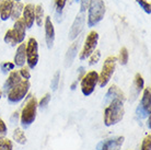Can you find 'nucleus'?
<instances>
[{
    "instance_id": "c85d7f7f",
    "label": "nucleus",
    "mask_w": 151,
    "mask_h": 150,
    "mask_svg": "<svg viewBox=\"0 0 151 150\" xmlns=\"http://www.w3.org/2000/svg\"><path fill=\"white\" fill-rule=\"evenodd\" d=\"M67 4V0H56L55 1V6H56V13L59 17L61 15V12L64 10L65 6Z\"/></svg>"
},
{
    "instance_id": "4468645a",
    "label": "nucleus",
    "mask_w": 151,
    "mask_h": 150,
    "mask_svg": "<svg viewBox=\"0 0 151 150\" xmlns=\"http://www.w3.org/2000/svg\"><path fill=\"white\" fill-rule=\"evenodd\" d=\"M44 30H45V42L48 48H52L55 42V29L50 17H46L44 20Z\"/></svg>"
},
{
    "instance_id": "ea45409f",
    "label": "nucleus",
    "mask_w": 151,
    "mask_h": 150,
    "mask_svg": "<svg viewBox=\"0 0 151 150\" xmlns=\"http://www.w3.org/2000/svg\"><path fill=\"white\" fill-rule=\"evenodd\" d=\"M0 9H1V1H0Z\"/></svg>"
},
{
    "instance_id": "473e14b6",
    "label": "nucleus",
    "mask_w": 151,
    "mask_h": 150,
    "mask_svg": "<svg viewBox=\"0 0 151 150\" xmlns=\"http://www.w3.org/2000/svg\"><path fill=\"white\" fill-rule=\"evenodd\" d=\"M30 68L29 67H21V69L19 70L20 72V76H21V78L22 79H25V80H29V79L31 78V72L30 70H29Z\"/></svg>"
},
{
    "instance_id": "bb28decb",
    "label": "nucleus",
    "mask_w": 151,
    "mask_h": 150,
    "mask_svg": "<svg viewBox=\"0 0 151 150\" xmlns=\"http://www.w3.org/2000/svg\"><path fill=\"white\" fill-rule=\"evenodd\" d=\"M59 80H60V71L58 70V71L55 72L53 79H52V81H50V89L53 91L57 90V88L59 86Z\"/></svg>"
},
{
    "instance_id": "f3484780",
    "label": "nucleus",
    "mask_w": 151,
    "mask_h": 150,
    "mask_svg": "<svg viewBox=\"0 0 151 150\" xmlns=\"http://www.w3.org/2000/svg\"><path fill=\"white\" fill-rule=\"evenodd\" d=\"M79 47H80V42L76 41L73 42L70 47L67 50V54H66V57H65V66L68 68L70 67L73 63L75 58L78 55V52H79Z\"/></svg>"
},
{
    "instance_id": "58836bf2",
    "label": "nucleus",
    "mask_w": 151,
    "mask_h": 150,
    "mask_svg": "<svg viewBox=\"0 0 151 150\" xmlns=\"http://www.w3.org/2000/svg\"><path fill=\"white\" fill-rule=\"evenodd\" d=\"M1 97H2V92H1V90H0V100H1Z\"/></svg>"
},
{
    "instance_id": "7c9ffc66",
    "label": "nucleus",
    "mask_w": 151,
    "mask_h": 150,
    "mask_svg": "<svg viewBox=\"0 0 151 150\" xmlns=\"http://www.w3.org/2000/svg\"><path fill=\"white\" fill-rule=\"evenodd\" d=\"M49 101H50V94L49 93H46L43 98L41 99V101H40V103L37 104V106H40L41 109H45L46 106L48 105Z\"/></svg>"
},
{
    "instance_id": "b1692460",
    "label": "nucleus",
    "mask_w": 151,
    "mask_h": 150,
    "mask_svg": "<svg viewBox=\"0 0 151 150\" xmlns=\"http://www.w3.org/2000/svg\"><path fill=\"white\" fill-rule=\"evenodd\" d=\"M128 59H129L128 49L126 48V47H122L121 50H119V56H118L117 60L119 61L121 65L125 66V65H127V63H128Z\"/></svg>"
},
{
    "instance_id": "c756f323",
    "label": "nucleus",
    "mask_w": 151,
    "mask_h": 150,
    "mask_svg": "<svg viewBox=\"0 0 151 150\" xmlns=\"http://www.w3.org/2000/svg\"><path fill=\"white\" fill-rule=\"evenodd\" d=\"M140 150H151V135L150 134H148L144 138Z\"/></svg>"
},
{
    "instance_id": "ddd939ff",
    "label": "nucleus",
    "mask_w": 151,
    "mask_h": 150,
    "mask_svg": "<svg viewBox=\"0 0 151 150\" xmlns=\"http://www.w3.org/2000/svg\"><path fill=\"white\" fill-rule=\"evenodd\" d=\"M22 21L24 22L27 29H31L35 23V6L27 4L24 6L22 11Z\"/></svg>"
},
{
    "instance_id": "4c0bfd02",
    "label": "nucleus",
    "mask_w": 151,
    "mask_h": 150,
    "mask_svg": "<svg viewBox=\"0 0 151 150\" xmlns=\"http://www.w3.org/2000/svg\"><path fill=\"white\" fill-rule=\"evenodd\" d=\"M150 120H151V117L150 116H148V122H147V126H148V128L150 129Z\"/></svg>"
},
{
    "instance_id": "9d476101",
    "label": "nucleus",
    "mask_w": 151,
    "mask_h": 150,
    "mask_svg": "<svg viewBox=\"0 0 151 150\" xmlns=\"http://www.w3.org/2000/svg\"><path fill=\"white\" fill-rule=\"evenodd\" d=\"M151 112V90L150 88H145L144 93L140 100V104L136 110V114L139 118H146L150 116Z\"/></svg>"
},
{
    "instance_id": "1a4fd4ad",
    "label": "nucleus",
    "mask_w": 151,
    "mask_h": 150,
    "mask_svg": "<svg viewBox=\"0 0 151 150\" xmlns=\"http://www.w3.org/2000/svg\"><path fill=\"white\" fill-rule=\"evenodd\" d=\"M27 53V64L30 69L36 67L38 63V44L34 38H30L25 44Z\"/></svg>"
},
{
    "instance_id": "72a5a7b5",
    "label": "nucleus",
    "mask_w": 151,
    "mask_h": 150,
    "mask_svg": "<svg viewBox=\"0 0 151 150\" xmlns=\"http://www.w3.org/2000/svg\"><path fill=\"white\" fill-rule=\"evenodd\" d=\"M8 131V127L2 118H0V135H4Z\"/></svg>"
},
{
    "instance_id": "f704fd0d",
    "label": "nucleus",
    "mask_w": 151,
    "mask_h": 150,
    "mask_svg": "<svg viewBox=\"0 0 151 150\" xmlns=\"http://www.w3.org/2000/svg\"><path fill=\"white\" fill-rule=\"evenodd\" d=\"M89 1H90V0H80V10H81L82 13L88 9Z\"/></svg>"
},
{
    "instance_id": "2eb2a0df",
    "label": "nucleus",
    "mask_w": 151,
    "mask_h": 150,
    "mask_svg": "<svg viewBox=\"0 0 151 150\" xmlns=\"http://www.w3.org/2000/svg\"><path fill=\"white\" fill-rule=\"evenodd\" d=\"M25 43L23 42L21 44H19V46L17 47L14 54V59H13V64L17 67H23L25 63H27V53H25Z\"/></svg>"
},
{
    "instance_id": "6ab92c4d",
    "label": "nucleus",
    "mask_w": 151,
    "mask_h": 150,
    "mask_svg": "<svg viewBox=\"0 0 151 150\" xmlns=\"http://www.w3.org/2000/svg\"><path fill=\"white\" fill-rule=\"evenodd\" d=\"M114 99H121V100L125 101L124 92L116 84H113V86L110 87V89H109V91H107V93L105 95V99H104V103H109Z\"/></svg>"
},
{
    "instance_id": "412c9836",
    "label": "nucleus",
    "mask_w": 151,
    "mask_h": 150,
    "mask_svg": "<svg viewBox=\"0 0 151 150\" xmlns=\"http://www.w3.org/2000/svg\"><path fill=\"white\" fill-rule=\"evenodd\" d=\"M45 20V14H44V9L42 7V4L35 6V23L38 26H42L44 24Z\"/></svg>"
},
{
    "instance_id": "f03ea898",
    "label": "nucleus",
    "mask_w": 151,
    "mask_h": 150,
    "mask_svg": "<svg viewBox=\"0 0 151 150\" xmlns=\"http://www.w3.org/2000/svg\"><path fill=\"white\" fill-rule=\"evenodd\" d=\"M25 35H27V26H25L24 22L22 21V19L20 18V19L14 21L13 27L6 32L4 41V43L10 44L12 46L17 45V44L19 45V44L24 42Z\"/></svg>"
},
{
    "instance_id": "9b49d317",
    "label": "nucleus",
    "mask_w": 151,
    "mask_h": 150,
    "mask_svg": "<svg viewBox=\"0 0 151 150\" xmlns=\"http://www.w3.org/2000/svg\"><path fill=\"white\" fill-rule=\"evenodd\" d=\"M124 141V136H116L113 138L106 139L99 144L98 150H121Z\"/></svg>"
},
{
    "instance_id": "39448f33",
    "label": "nucleus",
    "mask_w": 151,
    "mask_h": 150,
    "mask_svg": "<svg viewBox=\"0 0 151 150\" xmlns=\"http://www.w3.org/2000/svg\"><path fill=\"white\" fill-rule=\"evenodd\" d=\"M117 64V57L115 56H109L104 60V64L102 66V70L99 74V82L98 84L101 88H104L107 86V83L110 82L112 79V76L115 72Z\"/></svg>"
},
{
    "instance_id": "e433bc0d",
    "label": "nucleus",
    "mask_w": 151,
    "mask_h": 150,
    "mask_svg": "<svg viewBox=\"0 0 151 150\" xmlns=\"http://www.w3.org/2000/svg\"><path fill=\"white\" fill-rule=\"evenodd\" d=\"M77 86H78V81H75V82L71 84V90H75L76 88H77Z\"/></svg>"
},
{
    "instance_id": "0eeeda50",
    "label": "nucleus",
    "mask_w": 151,
    "mask_h": 150,
    "mask_svg": "<svg viewBox=\"0 0 151 150\" xmlns=\"http://www.w3.org/2000/svg\"><path fill=\"white\" fill-rule=\"evenodd\" d=\"M99 82V74L95 70H90L84 74L82 78H81V82H80V88H81V92L83 95L89 97L93 93L95 90V87L98 86Z\"/></svg>"
},
{
    "instance_id": "f8f14e48",
    "label": "nucleus",
    "mask_w": 151,
    "mask_h": 150,
    "mask_svg": "<svg viewBox=\"0 0 151 150\" xmlns=\"http://www.w3.org/2000/svg\"><path fill=\"white\" fill-rule=\"evenodd\" d=\"M84 24H86V17L82 14L77 15V18L75 19L73 23H72L71 27H70V31H69V35L68 38L70 41H75L76 38H78L81 32H82L83 27H84Z\"/></svg>"
},
{
    "instance_id": "dca6fc26",
    "label": "nucleus",
    "mask_w": 151,
    "mask_h": 150,
    "mask_svg": "<svg viewBox=\"0 0 151 150\" xmlns=\"http://www.w3.org/2000/svg\"><path fill=\"white\" fill-rule=\"evenodd\" d=\"M22 80L21 76H20V72L17 71V70H11L9 76H8V79L6 80V82L4 84V93L7 94L9 91L11 90L14 86H17L18 83Z\"/></svg>"
},
{
    "instance_id": "4be33fe9",
    "label": "nucleus",
    "mask_w": 151,
    "mask_h": 150,
    "mask_svg": "<svg viewBox=\"0 0 151 150\" xmlns=\"http://www.w3.org/2000/svg\"><path fill=\"white\" fill-rule=\"evenodd\" d=\"M23 8H24V6L22 4L21 1H14L13 8H12V13H11V18L14 20V21L20 19V17L22 15Z\"/></svg>"
},
{
    "instance_id": "393cba45",
    "label": "nucleus",
    "mask_w": 151,
    "mask_h": 150,
    "mask_svg": "<svg viewBox=\"0 0 151 150\" xmlns=\"http://www.w3.org/2000/svg\"><path fill=\"white\" fill-rule=\"evenodd\" d=\"M13 144L7 137H0V150H12Z\"/></svg>"
},
{
    "instance_id": "2f4dec72",
    "label": "nucleus",
    "mask_w": 151,
    "mask_h": 150,
    "mask_svg": "<svg viewBox=\"0 0 151 150\" xmlns=\"http://www.w3.org/2000/svg\"><path fill=\"white\" fill-rule=\"evenodd\" d=\"M1 70H2V72H8V71H11V70H13L14 69V64L13 63H9V61H4V63H2L1 64Z\"/></svg>"
},
{
    "instance_id": "5701e85b",
    "label": "nucleus",
    "mask_w": 151,
    "mask_h": 150,
    "mask_svg": "<svg viewBox=\"0 0 151 150\" xmlns=\"http://www.w3.org/2000/svg\"><path fill=\"white\" fill-rule=\"evenodd\" d=\"M134 86H135V89H136V92L139 93L144 90L145 88V80L142 78V76L140 74H136L135 76V79H134Z\"/></svg>"
},
{
    "instance_id": "f257e3e1",
    "label": "nucleus",
    "mask_w": 151,
    "mask_h": 150,
    "mask_svg": "<svg viewBox=\"0 0 151 150\" xmlns=\"http://www.w3.org/2000/svg\"><path fill=\"white\" fill-rule=\"evenodd\" d=\"M107 104L109 105L105 107L103 113V122L105 126L110 127V126L116 125L124 118L125 109L124 101L121 99H114Z\"/></svg>"
},
{
    "instance_id": "423d86ee",
    "label": "nucleus",
    "mask_w": 151,
    "mask_h": 150,
    "mask_svg": "<svg viewBox=\"0 0 151 150\" xmlns=\"http://www.w3.org/2000/svg\"><path fill=\"white\" fill-rule=\"evenodd\" d=\"M31 88V83L29 80L22 79L17 86H14L11 90L7 93L8 101L10 103H19L23 99L27 97Z\"/></svg>"
},
{
    "instance_id": "7ed1b4c3",
    "label": "nucleus",
    "mask_w": 151,
    "mask_h": 150,
    "mask_svg": "<svg viewBox=\"0 0 151 150\" xmlns=\"http://www.w3.org/2000/svg\"><path fill=\"white\" fill-rule=\"evenodd\" d=\"M105 15V4L103 0H90L88 4V26H95Z\"/></svg>"
},
{
    "instance_id": "79ce46f5",
    "label": "nucleus",
    "mask_w": 151,
    "mask_h": 150,
    "mask_svg": "<svg viewBox=\"0 0 151 150\" xmlns=\"http://www.w3.org/2000/svg\"><path fill=\"white\" fill-rule=\"evenodd\" d=\"M76 1H77V2H78V1H80V0H76Z\"/></svg>"
},
{
    "instance_id": "cd10ccee",
    "label": "nucleus",
    "mask_w": 151,
    "mask_h": 150,
    "mask_svg": "<svg viewBox=\"0 0 151 150\" xmlns=\"http://www.w3.org/2000/svg\"><path fill=\"white\" fill-rule=\"evenodd\" d=\"M136 2L139 4L140 7H141V9H142L146 13L150 14V13H151V6H150V4L148 2L147 0H136Z\"/></svg>"
},
{
    "instance_id": "6e6552de",
    "label": "nucleus",
    "mask_w": 151,
    "mask_h": 150,
    "mask_svg": "<svg viewBox=\"0 0 151 150\" xmlns=\"http://www.w3.org/2000/svg\"><path fill=\"white\" fill-rule=\"evenodd\" d=\"M99 42V33L96 31H91L86 38L83 47L81 52L79 53V59L80 60H86L88 59L92 53L96 49Z\"/></svg>"
},
{
    "instance_id": "a19ab883",
    "label": "nucleus",
    "mask_w": 151,
    "mask_h": 150,
    "mask_svg": "<svg viewBox=\"0 0 151 150\" xmlns=\"http://www.w3.org/2000/svg\"><path fill=\"white\" fill-rule=\"evenodd\" d=\"M13 1H21V0H13Z\"/></svg>"
},
{
    "instance_id": "a878e982",
    "label": "nucleus",
    "mask_w": 151,
    "mask_h": 150,
    "mask_svg": "<svg viewBox=\"0 0 151 150\" xmlns=\"http://www.w3.org/2000/svg\"><path fill=\"white\" fill-rule=\"evenodd\" d=\"M100 58H101V52L98 50V49H95L94 52L90 55V57H89V65L93 66V65L98 64Z\"/></svg>"
},
{
    "instance_id": "c9c22d12",
    "label": "nucleus",
    "mask_w": 151,
    "mask_h": 150,
    "mask_svg": "<svg viewBox=\"0 0 151 150\" xmlns=\"http://www.w3.org/2000/svg\"><path fill=\"white\" fill-rule=\"evenodd\" d=\"M19 117H20L19 112H13V114H12L11 117H10V122H11L12 124H17L18 120H19Z\"/></svg>"
},
{
    "instance_id": "20e7f679",
    "label": "nucleus",
    "mask_w": 151,
    "mask_h": 150,
    "mask_svg": "<svg viewBox=\"0 0 151 150\" xmlns=\"http://www.w3.org/2000/svg\"><path fill=\"white\" fill-rule=\"evenodd\" d=\"M37 113V100L35 97H30L23 106L22 112L20 114V120L23 128L30 127L34 123Z\"/></svg>"
},
{
    "instance_id": "a211bd4d",
    "label": "nucleus",
    "mask_w": 151,
    "mask_h": 150,
    "mask_svg": "<svg viewBox=\"0 0 151 150\" xmlns=\"http://www.w3.org/2000/svg\"><path fill=\"white\" fill-rule=\"evenodd\" d=\"M13 0H1V9H0V19L2 21H7L11 18L12 8H13Z\"/></svg>"
},
{
    "instance_id": "aec40b11",
    "label": "nucleus",
    "mask_w": 151,
    "mask_h": 150,
    "mask_svg": "<svg viewBox=\"0 0 151 150\" xmlns=\"http://www.w3.org/2000/svg\"><path fill=\"white\" fill-rule=\"evenodd\" d=\"M12 136H13V140L19 145H25L27 143V136L22 128H15Z\"/></svg>"
}]
</instances>
